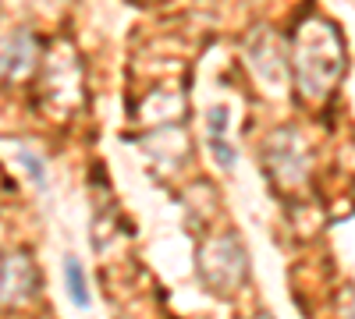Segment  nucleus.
Instances as JSON below:
<instances>
[{
    "mask_svg": "<svg viewBox=\"0 0 355 319\" xmlns=\"http://www.w3.org/2000/svg\"><path fill=\"white\" fill-rule=\"evenodd\" d=\"M64 277H68V291H71V302L75 305H89V291H85V277H82V266L75 259L64 263Z\"/></svg>",
    "mask_w": 355,
    "mask_h": 319,
    "instance_id": "f257e3e1",
    "label": "nucleus"
},
{
    "mask_svg": "<svg viewBox=\"0 0 355 319\" xmlns=\"http://www.w3.org/2000/svg\"><path fill=\"white\" fill-rule=\"evenodd\" d=\"M21 163H25V170H28V174H33V181H36V185H43V178H46L43 163H40L33 153H25V156H21Z\"/></svg>",
    "mask_w": 355,
    "mask_h": 319,
    "instance_id": "f03ea898",
    "label": "nucleus"
},
{
    "mask_svg": "<svg viewBox=\"0 0 355 319\" xmlns=\"http://www.w3.org/2000/svg\"><path fill=\"white\" fill-rule=\"evenodd\" d=\"M210 118H214V121H220V118H224V110H214V113H210ZM220 128H224V125H214V135H217Z\"/></svg>",
    "mask_w": 355,
    "mask_h": 319,
    "instance_id": "7ed1b4c3",
    "label": "nucleus"
}]
</instances>
